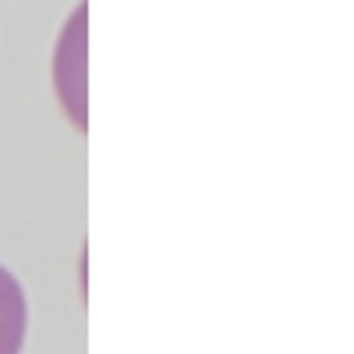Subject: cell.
<instances>
[{
  "label": "cell",
  "instance_id": "6da1fadb",
  "mask_svg": "<svg viewBox=\"0 0 354 354\" xmlns=\"http://www.w3.org/2000/svg\"><path fill=\"white\" fill-rule=\"evenodd\" d=\"M28 330V301L11 270L0 266V354H21Z\"/></svg>",
  "mask_w": 354,
  "mask_h": 354
}]
</instances>
